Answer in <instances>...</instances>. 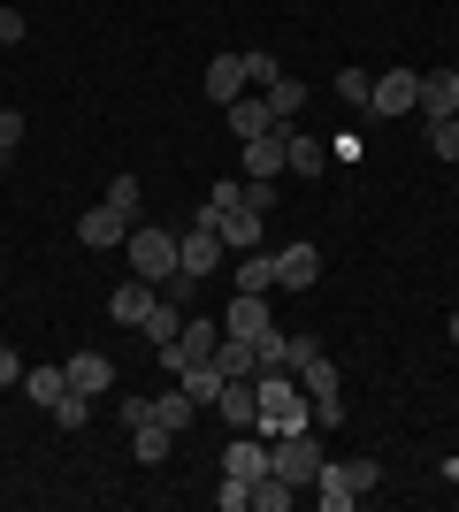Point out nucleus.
<instances>
[{"instance_id": "1", "label": "nucleus", "mask_w": 459, "mask_h": 512, "mask_svg": "<svg viewBox=\"0 0 459 512\" xmlns=\"http://www.w3.org/2000/svg\"><path fill=\"white\" fill-rule=\"evenodd\" d=\"M322 428H291V436H268V474H284L291 490H314V474H322Z\"/></svg>"}, {"instance_id": "2", "label": "nucleus", "mask_w": 459, "mask_h": 512, "mask_svg": "<svg viewBox=\"0 0 459 512\" xmlns=\"http://www.w3.org/2000/svg\"><path fill=\"white\" fill-rule=\"evenodd\" d=\"M261 383V436H291V428H314V406L291 375H253Z\"/></svg>"}, {"instance_id": "3", "label": "nucleus", "mask_w": 459, "mask_h": 512, "mask_svg": "<svg viewBox=\"0 0 459 512\" xmlns=\"http://www.w3.org/2000/svg\"><path fill=\"white\" fill-rule=\"evenodd\" d=\"M375 482H383V467H375V459H322V474H314V490H322V505H329V512L360 505Z\"/></svg>"}, {"instance_id": "4", "label": "nucleus", "mask_w": 459, "mask_h": 512, "mask_svg": "<svg viewBox=\"0 0 459 512\" xmlns=\"http://www.w3.org/2000/svg\"><path fill=\"white\" fill-rule=\"evenodd\" d=\"M215 214H222V207H199V214H192V230L176 237V268H184V276H199V283H207L222 260H230V245L215 237Z\"/></svg>"}, {"instance_id": "5", "label": "nucleus", "mask_w": 459, "mask_h": 512, "mask_svg": "<svg viewBox=\"0 0 459 512\" xmlns=\"http://www.w3.org/2000/svg\"><path fill=\"white\" fill-rule=\"evenodd\" d=\"M299 390H306V406H314V428L345 421V367H329V352H314L299 367Z\"/></svg>"}, {"instance_id": "6", "label": "nucleus", "mask_w": 459, "mask_h": 512, "mask_svg": "<svg viewBox=\"0 0 459 512\" xmlns=\"http://www.w3.org/2000/svg\"><path fill=\"white\" fill-rule=\"evenodd\" d=\"M123 253H131V276H146L153 291L176 276V237L153 230V222H131V237H123Z\"/></svg>"}, {"instance_id": "7", "label": "nucleus", "mask_w": 459, "mask_h": 512, "mask_svg": "<svg viewBox=\"0 0 459 512\" xmlns=\"http://www.w3.org/2000/svg\"><path fill=\"white\" fill-rule=\"evenodd\" d=\"M215 344H222V321L184 314V337H176V344H161V367H169V375H184L192 360H215Z\"/></svg>"}, {"instance_id": "8", "label": "nucleus", "mask_w": 459, "mask_h": 512, "mask_svg": "<svg viewBox=\"0 0 459 512\" xmlns=\"http://www.w3.org/2000/svg\"><path fill=\"white\" fill-rule=\"evenodd\" d=\"M215 413H222V428H261V383L253 375H222Z\"/></svg>"}, {"instance_id": "9", "label": "nucleus", "mask_w": 459, "mask_h": 512, "mask_svg": "<svg viewBox=\"0 0 459 512\" xmlns=\"http://www.w3.org/2000/svg\"><path fill=\"white\" fill-rule=\"evenodd\" d=\"M245 176H261V184L291 176V123H276L268 138H253V146H245Z\"/></svg>"}, {"instance_id": "10", "label": "nucleus", "mask_w": 459, "mask_h": 512, "mask_svg": "<svg viewBox=\"0 0 459 512\" xmlns=\"http://www.w3.org/2000/svg\"><path fill=\"white\" fill-rule=\"evenodd\" d=\"M215 237L230 245V260H238V253H261L268 214H253V207H222V214H215Z\"/></svg>"}, {"instance_id": "11", "label": "nucleus", "mask_w": 459, "mask_h": 512, "mask_svg": "<svg viewBox=\"0 0 459 512\" xmlns=\"http://www.w3.org/2000/svg\"><path fill=\"white\" fill-rule=\"evenodd\" d=\"M222 474H238V482H261L268 474V436L261 428H238V436L222 444Z\"/></svg>"}, {"instance_id": "12", "label": "nucleus", "mask_w": 459, "mask_h": 512, "mask_svg": "<svg viewBox=\"0 0 459 512\" xmlns=\"http://www.w3.org/2000/svg\"><path fill=\"white\" fill-rule=\"evenodd\" d=\"M123 237H131V222L100 199L92 214H77V245H92V253H123Z\"/></svg>"}, {"instance_id": "13", "label": "nucleus", "mask_w": 459, "mask_h": 512, "mask_svg": "<svg viewBox=\"0 0 459 512\" xmlns=\"http://www.w3.org/2000/svg\"><path fill=\"white\" fill-rule=\"evenodd\" d=\"M414 92H421V69H383L368 115H414Z\"/></svg>"}, {"instance_id": "14", "label": "nucleus", "mask_w": 459, "mask_h": 512, "mask_svg": "<svg viewBox=\"0 0 459 512\" xmlns=\"http://www.w3.org/2000/svg\"><path fill=\"white\" fill-rule=\"evenodd\" d=\"M322 283V245H284L276 253V291H314Z\"/></svg>"}, {"instance_id": "15", "label": "nucleus", "mask_w": 459, "mask_h": 512, "mask_svg": "<svg viewBox=\"0 0 459 512\" xmlns=\"http://www.w3.org/2000/svg\"><path fill=\"white\" fill-rule=\"evenodd\" d=\"M459 107V69H421V92H414V115L421 123H437Z\"/></svg>"}, {"instance_id": "16", "label": "nucleus", "mask_w": 459, "mask_h": 512, "mask_svg": "<svg viewBox=\"0 0 459 512\" xmlns=\"http://www.w3.org/2000/svg\"><path fill=\"white\" fill-rule=\"evenodd\" d=\"M261 329H276L268 291H238V299H230V314H222V337H261Z\"/></svg>"}, {"instance_id": "17", "label": "nucleus", "mask_w": 459, "mask_h": 512, "mask_svg": "<svg viewBox=\"0 0 459 512\" xmlns=\"http://www.w3.org/2000/svg\"><path fill=\"white\" fill-rule=\"evenodd\" d=\"M222 115H230V138H238V146H253V138H268V130H276V107L253 100V92H245V100H230Z\"/></svg>"}, {"instance_id": "18", "label": "nucleus", "mask_w": 459, "mask_h": 512, "mask_svg": "<svg viewBox=\"0 0 459 512\" xmlns=\"http://www.w3.org/2000/svg\"><path fill=\"white\" fill-rule=\"evenodd\" d=\"M245 54H215V62H207V100L215 107H230V100H245Z\"/></svg>"}, {"instance_id": "19", "label": "nucleus", "mask_w": 459, "mask_h": 512, "mask_svg": "<svg viewBox=\"0 0 459 512\" xmlns=\"http://www.w3.org/2000/svg\"><path fill=\"white\" fill-rule=\"evenodd\" d=\"M69 390H85V398H100V390H108L115 383V360H108V352H69Z\"/></svg>"}, {"instance_id": "20", "label": "nucleus", "mask_w": 459, "mask_h": 512, "mask_svg": "<svg viewBox=\"0 0 459 512\" xmlns=\"http://www.w3.org/2000/svg\"><path fill=\"white\" fill-rule=\"evenodd\" d=\"M153 299H161V291H153L146 276H131V283H123V291H115V299H108V321H123V329H138V321L153 314Z\"/></svg>"}, {"instance_id": "21", "label": "nucleus", "mask_w": 459, "mask_h": 512, "mask_svg": "<svg viewBox=\"0 0 459 512\" xmlns=\"http://www.w3.org/2000/svg\"><path fill=\"white\" fill-rule=\"evenodd\" d=\"M16 390H23L39 413H54V398L69 390V367H23V383H16Z\"/></svg>"}, {"instance_id": "22", "label": "nucleus", "mask_w": 459, "mask_h": 512, "mask_svg": "<svg viewBox=\"0 0 459 512\" xmlns=\"http://www.w3.org/2000/svg\"><path fill=\"white\" fill-rule=\"evenodd\" d=\"M176 383H184V398H192V406H215V398H222V367H215V360H192Z\"/></svg>"}, {"instance_id": "23", "label": "nucleus", "mask_w": 459, "mask_h": 512, "mask_svg": "<svg viewBox=\"0 0 459 512\" xmlns=\"http://www.w3.org/2000/svg\"><path fill=\"white\" fill-rule=\"evenodd\" d=\"M138 329H146V344H153V352H161V344H176V337H184V306H169V299H153V314L138 321Z\"/></svg>"}, {"instance_id": "24", "label": "nucleus", "mask_w": 459, "mask_h": 512, "mask_svg": "<svg viewBox=\"0 0 459 512\" xmlns=\"http://www.w3.org/2000/svg\"><path fill=\"white\" fill-rule=\"evenodd\" d=\"M169 444H176V428H161V421H138V428H131V451L146 459V467H161V459H169Z\"/></svg>"}, {"instance_id": "25", "label": "nucleus", "mask_w": 459, "mask_h": 512, "mask_svg": "<svg viewBox=\"0 0 459 512\" xmlns=\"http://www.w3.org/2000/svg\"><path fill=\"white\" fill-rule=\"evenodd\" d=\"M108 207L123 214V222H146V184H138V176H115V184H108Z\"/></svg>"}, {"instance_id": "26", "label": "nucleus", "mask_w": 459, "mask_h": 512, "mask_svg": "<svg viewBox=\"0 0 459 512\" xmlns=\"http://www.w3.org/2000/svg\"><path fill=\"white\" fill-rule=\"evenodd\" d=\"M238 291H276V253H238Z\"/></svg>"}, {"instance_id": "27", "label": "nucleus", "mask_w": 459, "mask_h": 512, "mask_svg": "<svg viewBox=\"0 0 459 512\" xmlns=\"http://www.w3.org/2000/svg\"><path fill=\"white\" fill-rule=\"evenodd\" d=\"M261 100L276 107V123H291V115H299V107H306V85H299V77H291V69H284V77H276V85H268Z\"/></svg>"}, {"instance_id": "28", "label": "nucleus", "mask_w": 459, "mask_h": 512, "mask_svg": "<svg viewBox=\"0 0 459 512\" xmlns=\"http://www.w3.org/2000/svg\"><path fill=\"white\" fill-rule=\"evenodd\" d=\"M291 169H299V176H322L329 169V146H322V138H306V130H291Z\"/></svg>"}, {"instance_id": "29", "label": "nucleus", "mask_w": 459, "mask_h": 512, "mask_svg": "<svg viewBox=\"0 0 459 512\" xmlns=\"http://www.w3.org/2000/svg\"><path fill=\"white\" fill-rule=\"evenodd\" d=\"M192 398H184V383H176V390H161V398H153V421H161V428H192Z\"/></svg>"}, {"instance_id": "30", "label": "nucleus", "mask_w": 459, "mask_h": 512, "mask_svg": "<svg viewBox=\"0 0 459 512\" xmlns=\"http://www.w3.org/2000/svg\"><path fill=\"white\" fill-rule=\"evenodd\" d=\"M429 153H437V161H459V107L429 123Z\"/></svg>"}, {"instance_id": "31", "label": "nucleus", "mask_w": 459, "mask_h": 512, "mask_svg": "<svg viewBox=\"0 0 459 512\" xmlns=\"http://www.w3.org/2000/svg\"><path fill=\"white\" fill-rule=\"evenodd\" d=\"M337 92H345V107H368V100H375V77L352 62V69H337Z\"/></svg>"}, {"instance_id": "32", "label": "nucleus", "mask_w": 459, "mask_h": 512, "mask_svg": "<svg viewBox=\"0 0 459 512\" xmlns=\"http://www.w3.org/2000/svg\"><path fill=\"white\" fill-rule=\"evenodd\" d=\"M92 421V398L85 390H62V398H54V428H85Z\"/></svg>"}, {"instance_id": "33", "label": "nucleus", "mask_w": 459, "mask_h": 512, "mask_svg": "<svg viewBox=\"0 0 459 512\" xmlns=\"http://www.w3.org/2000/svg\"><path fill=\"white\" fill-rule=\"evenodd\" d=\"M253 505L261 512H291V482L284 474H261V482H253Z\"/></svg>"}, {"instance_id": "34", "label": "nucleus", "mask_w": 459, "mask_h": 512, "mask_svg": "<svg viewBox=\"0 0 459 512\" xmlns=\"http://www.w3.org/2000/svg\"><path fill=\"white\" fill-rule=\"evenodd\" d=\"M276 77H284V62H276V54H261V46H253V54H245V85H276Z\"/></svg>"}, {"instance_id": "35", "label": "nucleus", "mask_w": 459, "mask_h": 512, "mask_svg": "<svg viewBox=\"0 0 459 512\" xmlns=\"http://www.w3.org/2000/svg\"><path fill=\"white\" fill-rule=\"evenodd\" d=\"M161 299H169V306H184V314H192V306H199V276H184V268H176V276L161 283Z\"/></svg>"}, {"instance_id": "36", "label": "nucleus", "mask_w": 459, "mask_h": 512, "mask_svg": "<svg viewBox=\"0 0 459 512\" xmlns=\"http://www.w3.org/2000/svg\"><path fill=\"white\" fill-rule=\"evenodd\" d=\"M215 505H222V512H245V505H253V482H238V474H222Z\"/></svg>"}, {"instance_id": "37", "label": "nucleus", "mask_w": 459, "mask_h": 512, "mask_svg": "<svg viewBox=\"0 0 459 512\" xmlns=\"http://www.w3.org/2000/svg\"><path fill=\"white\" fill-rule=\"evenodd\" d=\"M238 207H253V214H268V207H276V184H261V176H245V199H238Z\"/></svg>"}, {"instance_id": "38", "label": "nucleus", "mask_w": 459, "mask_h": 512, "mask_svg": "<svg viewBox=\"0 0 459 512\" xmlns=\"http://www.w3.org/2000/svg\"><path fill=\"white\" fill-rule=\"evenodd\" d=\"M0 146H8V153L23 146V107H0Z\"/></svg>"}, {"instance_id": "39", "label": "nucleus", "mask_w": 459, "mask_h": 512, "mask_svg": "<svg viewBox=\"0 0 459 512\" xmlns=\"http://www.w3.org/2000/svg\"><path fill=\"white\" fill-rule=\"evenodd\" d=\"M238 199H245V176H222L215 192H207V207H238Z\"/></svg>"}, {"instance_id": "40", "label": "nucleus", "mask_w": 459, "mask_h": 512, "mask_svg": "<svg viewBox=\"0 0 459 512\" xmlns=\"http://www.w3.org/2000/svg\"><path fill=\"white\" fill-rule=\"evenodd\" d=\"M115 413H123V428H138V421H153V398H123Z\"/></svg>"}, {"instance_id": "41", "label": "nucleus", "mask_w": 459, "mask_h": 512, "mask_svg": "<svg viewBox=\"0 0 459 512\" xmlns=\"http://www.w3.org/2000/svg\"><path fill=\"white\" fill-rule=\"evenodd\" d=\"M23 39V8H0V46H16Z\"/></svg>"}, {"instance_id": "42", "label": "nucleus", "mask_w": 459, "mask_h": 512, "mask_svg": "<svg viewBox=\"0 0 459 512\" xmlns=\"http://www.w3.org/2000/svg\"><path fill=\"white\" fill-rule=\"evenodd\" d=\"M8 383H23V360L8 352V344H0V390H8Z\"/></svg>"}, {"instance_id": "43", "label": "nucleus", "mask_w": 459, "mask_h": 512, "mask_svg": "<svg viewBox=\"0 0 459 512\" xmlns=\"http://www.w3.org/2000/svg\"><path fill=\"white\" fill-rule=\"evenodd\" d=\"M8 161H16V153H8V146H0V169H8Z\"/></svg>"}, {"instance_id": "44", "label": "nucleus", "mask_w": 459, "mask_h": 512, "mask_svg": "<svg viewBox=\"0 0 459 512\" xmlns=\"http://www.w3.org/2000/svg\"><path fill=\"white\" fill-rule=\"evenodd\" d=\"M452 344H459V314H452Z\"/></svg>"}]
</instances>
